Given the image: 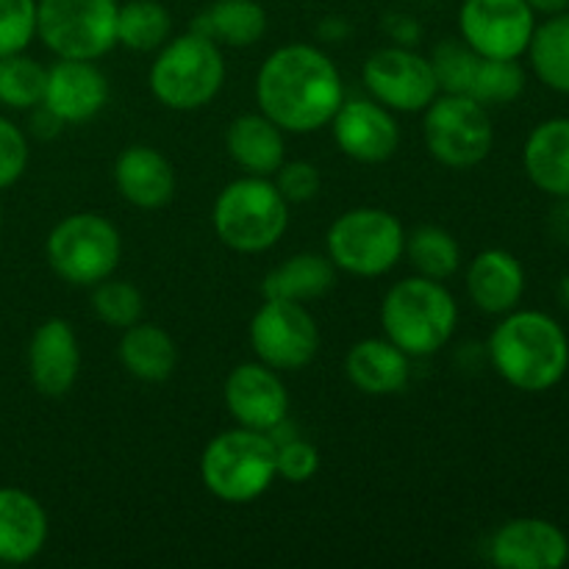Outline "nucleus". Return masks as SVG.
<instances>
[{
	"label": "nucleus",
	"mask_w": 569,
	"mask_h": 569,
	"mask_svg": "<svg viewBox=\"0 0 569 569\" xmlns=\"http://www.w3.org/2000/svg\"><path fill=\"white\" fill-rule=\"evenodd\" d=\"M276 470L278 478H283L287 483H306L320 472V453L311 442L298 437L289 439H276Z\"/></svg>",
	"instance_id": "36"
},
{
	"label": "nucleus",
	"mask_w": 569,
	"mask_h": 569,
	"mask_svg": "<svg viewBox=\"0 0 569 569\" xmlns=\"http://www.w3.org/2000/svg\"><path fill=\"white\" fill-rule=\"evenodd\" d=\"M228 415L233 422L253 431L272 433L287 426L289 417V389L281 372L256 361L237 365L222 387Z\"/></svg>",
	"instance_id": "14"
},
{
	"label": "nucleus",
	"mask_w": 569,
	"mask_h": 569,
	"mask_svg": "<svg viewBox=\"0 0 569 569\" xmlns=\"http://www.w3.org/2000/svg\"><path fill=\"white\" fill-rule=\"evenodd\" d=\"M559 300H561V306L569 311V272L567 276H561V281H559Z\"/></svg>",
	"instance_id": "41"
},
{
	"label": "nucleus",
	"mask_w": 569,
	"mask_h": 569,
	"mask_svg": "<svg viewBox=\"0 0 569 569\" xmlns=\"http://www.w3.org/2000/svg\"><path fill=\"white\" fill-rule=\"evenodd\" d=\"M92 311L103 326L126 331L128 326L142 320L144 298L131 281L106 278L92 287Z\"/></svg>",
	"instance_id": "33"
},
{
	"label": "nucleus",
	"mask_w": 569,
	"mask_h": 569,
	"mask_svg": "<svg viewBox=\"0 0 569 569\" xmlns=\"http://www.w3.org/2000/svg\"><path fill=\"white\" fill-rule=\"evenodd\" d=\"M489 561L500 569H561L569 561V539L542 517H515L489 539Z\"/></svg>",
	"instance_id": "16"
},
{
	"label": "nucleus",
	"mask_w": 569,
	"mask_h": 569,
	"mask_svg": "<svg viewBox=\"0 0 569 569\" xmlns=\"http://www.w3.org/2000/svg\"><path fill=\"white\" fill-rule=\"evenodd\" d=\"M272 183H276L287 203H309L320 192L322 176L311 161H283L276 176H272Z\"/></svg>",
	"instance_id": "38"
},
{
	"label": "nucleus",
	"mask_w": 569,
	"mask_h": 569,
	"mask_svg": "<svg viewBox=\"0 0 569 569\" xmlns=\"http://www.w3.org/2000/svg\"><path fill=\"white\" fill-rule=\"evenodd\" d=\"M276 439L253 428L217 433L200 456V481L222 503H253L276 483Z\"/></svg>",
	"instance_id": "5"
},
{
	"label": "nucleus",
	"mask_w": 569,
	"mask_h": 569,
	"mask_svg": "<svg viewBox=\"0 0 569 569\" xmlns=\"http://www.w3.org/2000/svg\"><path fill=\"white\" fill-rule=\"evenodd\" d=\"M533 9V14H561V11H569V0H526Z\"/></svg>",
	"instance_id": "40"
},
{
	"label": "nucleus",
	"mask_w": 569,
	"mask_h": 569,
	"mask_svg": "<svg viewBox=\"0 0 569 569\" xmlns=\"http://www.w3.org/2000/svg\"><path fill=\"white\" fill-rule=\"evenodd\" d=\"M403 256L415 267L417 276L448 281L461 267V244L450 231L439 226H420L406 233Z\"/></svg>",
	"instance_id": "30"
},
{
	"label": "nucleus",
	"mask_w": 569,
	"mask_h": 569,
	"mask_svg": "<svg viewBox=\"0 0 569 569\" xmlns=\"http://www.w3.org/2000/svg\"><path fill=\"white\" fill-rule=\"evenodd\" d=\"M211 226L226 248L244 256L264 253L287 233L289 203L272 178L242 176L217 194Z\"/></svg>",
	"instance_id": "6"
},
{
	"label": "nucleus",
	"mask_w": 569,
	"mask_h": 569,
	"mask_svg": "<svg viewBox=\"0 0 569 569\" xmlns=\"http://www.w3.org/2000/svg\"><path fill=\"white\" fill-rule=\"evenodd\" d=\"M465 283L478 311L503 317L515 311L526 295V267L509 250L489 248L470 261Z\"/></svg>",
	"instance_id": "19"
},
{
	"label": "nucleus",
	"mask_w": 569,
	"mask_h": 569,
	"mask_svg": "<svg viewBox=\"0 0 569 569\" xmlns=\"http://www.w3.org/2000/svg\"><path fill=\"white\" fill-rule=\"evenodd\" d=\"M31 111H33V117H31V131L37 133L39 139L56 137V133H59L61 128H64V122H61L59 117L53 114V111L44 109L42 103H39L37 109H31Z\"/></svg>",
	"instance_id": "39"
},
{
	"label": "nucleus",
	"mask_w": 569,
	"mask_h": 569,
	"mask_svg": "<svg viewBox=\"0 0 569 569\" xmlns=\"http://www.w3.org/2000/svg\"><path fill=\"white\" fill-rule=\"evenodd\" d=\"M539 81L559 94H569V11L537 22L526 50Z\"/></svg>",
	"instance_id": "28"
},
{
	"label": "nucleus",
	"mask_w": 569,
	"mask_h": 569,
	"mask_svg": "<svg viewBox=\"0 0 569 569\" xmlns=\"http://www.w3.org/2000/svg\"><path fill=\"white\" fill-rule=\"evenodd\" d=\"M48 67L22 50L0 59V106L14 111H31L42 103Z\"/></svg>",
	"instance_id": "31"
},
{
	"label": "nucleus",
	"mask_w": 569,
	"mask_h": 569,
	"mask_svg": "<svg viewBox=\"0 0 569 569\" xmlns=\"http://www.w3.org/2000/svg\"><path fill=\"white\" fill-rule=\"evenodd\" d=\"M526 92V70L520 59H478L470 83V98L481 106H509Z\"/></svg>",
	"instance_id": "32"
},
{
	"label": "nucleus",
	"mask_w": 569,
	"mask_h": 569,
	"mask_svg": "<svg viewBox=\"0 0 569 569\" xmlns=\"http://www.w3.org/2000/svg\"><path fill=\"white\" fill-rule=\"evenodd\" d=\"M422 139L448 170H472L492 153L495 128L487 106L470 94L439 92L422 111Z\"/></svg>",
	"instance_id": "9"
},
{
	"label": "nucleus",
	"mask_w": 569,
	"mask_h": 569,
	"mask_svg": "<svg viewBox=\"0 0 569 569\" xmlns=\"http://www.w3.org/2000/svg\"><path fill=\"white\" fill-rule=\"evenodd\" d=\"M81 372V345L61 317L39 322L28 342V378L42 398H64Z\"/></svg>",
	"instance_id": "17"
},
{
	"label": "nucleus",
	"mask_w": 569,
	"mask_h": 569,
	"mask_svg": "<svg viewBox=\"0 0 569 569\" xmlns=\"http://www.w3.org/2000/svg\"><path fill=\"white\" fill-rule=\"evenodd\" d=\"M148 83L164 109H206L226 87V56L214 39L200 31L178 33L156 50Z\"/></svg>",
	"instance_id": "4"
},
{
	"label": "nucleus",
	"mask_w": 569,
	"mask_h": 569,
	"mask_svg": "<svg viewBox=\"0 0 569 569\" xmlns=\"http://www.w3.org/2000/svg\"><path fill=\"white\" fill-rule=\"evenodd\" d=\"M345 376L359 392L389 398L409 387L411 356L387 337L359 339L345 356Z\"/></svg>",
	"instance_id": "22"
},
{
	"label": "nucleus",
	"mask_w": 569,
	"mask_h": 569,
	"mask_svg": "<svg viewBox=\"0 0 569 569\" xmlns=\"http://www.w3.org/2000/svg\"><path fill=\"white\" fill-rule=\"evenodd\" d=\"M428 59H431L433 72H437L439 92H470L472 76H476L478 59H481L476 50L467 48L465 42H456V39H445V42H439L433 48V53Z\"/></svg>",
	"instance_id": "34"
},
{
	"label": "nucleus",
	"mask_w": 569,
	"mask_h": 569,
	"mask_svg": "<svg viewBox=\"0 0 569 569\" xmlns=\"http://www.w3.org/2000/svg\"><path fill=\"white\" fill-rule=\"evenodd\" d=\"M106 103H109V78L94 61L59 59L48 67L42 106L53 111L64 126L94 120Z\"/></svg>",
	"instance_id": "18"
},
{
	"label": "nucleus",
	"mask_w": 569,
	"mask_h": 569,
	"mask_svg": "<svg viewBox=\"0 0 569 569\" xmlns=\"http://www.w3.org/2000/svg\"><path fill=\"white\" fill-rule=\"evenodd\" d=\"M28 137L14 120L0 114V189H9L28 170Z\"/></svg>",
	"instance_id": "37"
},
{
	"label": "nucleus",
	"mask_w": 569,
	"mask_h": 569,
	"mask_svg": "<svg viewBox=\"0 0 569 569\" xmlns=\"http://www.w3.org/2000/svg\"><path fill=\"white\" fill-rule=\"evenodd\" d=\"M117 359L122 370L144 383H161L176 372V339L156 322H133L122 331L117 345Z\"/></svg>",
	"instance_id": "25"
},
{
	"label": "nucleus",
	"mask_w": 569,
	"mask_h": 569,
	"mask_svg": "<svg viewBox=\"0 0 569 569\" xmlns=\"http://www.w3.org/2000/svg\"><path fill=\"white\" fill-rule=\"evenodd\" d=\"M361 81L372 100L395 114H420L439 94V81L428 56L409 44H389L367 56Z\"/></svg>",
	"instance_id": "12"
},
{
	"label": "nucleus",
	"mask_w": 569,
	"mask_h": 569,
	"mask_svg": "<svg viewBox=\"0 0 569 569\" xmlns=\"http://www.w3.org/2000/svg\"><path fill=\"white\" fill-rule=\"evenodd\" d=\"M114 187L126 203L153 211L176 198V170L150 144H131L114 161Z\"/></svg>",
	"instance_id": "21"
},
{
	"label": "nucleus",
	"mask_w": 569,
	"mask_h": 569,
	"mask_svg": "<svg viewBox=\"0 0 569 569\" xmlns=\"http://www.w3.org/2000/svg\"><path fill=\"white\" fill-rule=\"evenodd\" d=\"M226 150L244 176L272 178L287 161V131L261 111L239 114L226 131Z\"/></svg>",
	"instance_id": "24"
},
{
	"label": "nucleus",
	"mask_w": 569,
	"mask_h": 569,
	"mask_svg": "<svg viewBox=\"0 0 569 569\" xmlns=\"http://www.w3.org/2000/svg\"><path fill=\"white\" fill-rule=\"evenodd\" d=\"M117 0H37V37L56 59L98 61L117 44Z\"/></svg>",
	"instance_id": "10"
},
{
	"label": "nucleus",
	"mask_w": 569,
	"mask_h": 569,
	"mask_svg": "<svg viewBox=\"0 0 569 569\" xmlns=\"http://www.w3.org/2000/svg\"><path fill=\"white\" fill-rule=\"evenodd\" d=\"M0 226H3V209H0Z\"/></svg>",
	"instance_id": "42"
},
{
	"label": "nucleus",
	"mask_w": 569,
	"mask_h": 569,
	"mask_svg": "<svg viewBox=\"0 0 569 569\" xmlns=\"http://www.w3.org/2000/svg\"><path fill=\"white\" fill-rule=\"evenodd\" d=\"M44 256L50 270L64 283L94 287L114 276L122 256V237L103 214L78 211L56 222L44 242Z\"/></svg>",
	"instance_id": "8"
},
{
	"label": "nucleus",
	"mask_w": 569,
	"mask_h": 569,
	"mask_svg": "<svg viewBox=\"0 0 569 569\" xmlns=\"http://www.w3.org/2000/svg\"><path fill=\"white\" fill-rule=\"evenodd\" d=\"M406 248V228L392 211L359 206L331 222L326 256L337 270L356 278H378L400 264Z\"/></svg>",
	"instance_id": "7"
},
{
	"label": "nucleus",
	"mask_w": 569,
	"mask_h": 569,
	"mask_svg": "<svg viewBox=\"0 0 569 569\" xmlns=\"http://www.w3.org/2000/svg\"><path fill=\"white\" fill-rule=\"evenodd\" d=\"M172 37V14L159 0H128L117 11V44L133 53H153Z\"/></svg>",
	"instance_id": "29"
},
{
	"label": "nucleus",
	"mask_w": 569,
	"mask_h": 569,
	"mask_svg": "<svg viewBox=\"0 0 569 569\" xmlns=\"http://www.w3.org/2000/svg\"><path fill=\"white\" fill-rule=\"evenodd\" d=\"M345 83L326 50L306 42L276 48L256 76V103L287 133H317L331 126Z\"/></svg>",
	"instance_id": "1"
},
{
	"label": "nucleus",
	"mask_w": 569,
	"mask_h": 569,
	"mask_svg": "<svg viewBox=\"0 0 569 569\" xmlns=\"http://www.w3.org/2000/svg\"><path fill=\"white\" fill-rule=\"evenodd\" d=\"M537 28L526 0H465L459 9L461 42L483 59H520Z\"/></svg>",
	"instance_id": "13"
},
{
	"label": "nucleus",
	"mask_w": 569,
	"mask_h": 569,
	"mask_svg": "<svg viewBox=\"0 0 569 569\" xmlns=\"http://www.w3.org/2000/svg\"><path fill=\"white\" fill-rule=\"evenodd\" d=\"M337 281V267L322 253H295L267 272L261 295L270 300H295L309 303L322 298Z\"/></svg>",
	"instance_id": "26"
},
{
	"label": "nucleus",
	"mask_w": 569,
	"mask_h": 569,
	"mask_svg": "<svg viewBox=\"0 0 569 569\" xmlns=\"http://www.w3.org/2000/svg\"><path fill=\"white\" fill-rule=\"evenodd\" d=\"M37 39V0H0V59Z\"/></svg>",
	"instance_id": "35"
},
{
	"label": "nucleus",
	"mask_w": 569,
	"mask_h": 569,
	"mask_svg": "<svg viewBox=\"0 0 569 569\" xmlns=\"http://www.w3.org/2000/svg\"><path fill=\"white\" fill-rule=\"evenodd\" d=\"M50 520L31 492L0 487V565H28L48 545Z\"/></svg>",
	"instance_id": "20"
},
{
	"label": "nucleus",
	"mask_w": 569,
	"mask_h": 569,
	"mask_svg": "<svg viewBox=\"0 0 569 569\" xmlns=\"http://www.w3.org/2000/svg\"><path fill=\"white\" fill-rule=\"evenodd\" d=\"M522 167L539 192L569 200V117H550L528 133Z\"/></svg>",
	"instance_id": "23"
},
{
	"label": "nucleus",
	"mask_w": 569,
	"mask_h": 569,
	"mask_svg": "<svg viewBox=\"0 0 569 569\" xmlns=\"http://www.w3.org/2000/svg\"><path fill=\"white\" fill-rule=\"evenodd\" d=\"M495 372L520 392H548L569 370V339L559 320L537 309L503 315L487 342Z\"/></svg>",
	"instance_id": "2"
},
{
	"label": "nucleus",
	"mask_w": 569,
	"mask_h": 569,
	"mask_svg": "<svg viewBox=\"0 0 569 569\" xmlns=\"http://www.w3.org/2000/svg\"><path fill=\"white\" fill-rule=\"evenodd\" d=\"M192 31L228 48H253L267 33V11L256 0H214L194 20Z\"/></svg>",
	"instance_id": "27"
},
{
	"label": "nucleus",
	"mask_w": 569,
	"mask_h": 569,
	"mask_svg": "<svg viewBox=\"0 0 569 569\" xmlns=\"http://www.w3.org/2000/svg\"><path fill=\"white\" fill-rule=\"evenodd\" d=\"M459 303L445 281L411 276L400 278L381 300L383 337L392 339L411 359H428L453 339Z\"/></svg>",
	"instance_id": "3"
},
{
	"label": "nucleus",
	"mask_w": 569,
	"mask_h": 569,
	"mask_svg": "<svg viewBox=\"0 0 569 569\" xmlns=\"http://www.w3.org/2000/svg\"><path fill=\"white\" fill-rule=\"evenodd\" d=\"M337 148L359 164H383L400 148V126L395 111L372 98H345L331 120Z\"/></svg>",
	"instance_id": "15"
},
{
	"label": "nucleus",
	"mask_w": 569,
	"mask_h": 569,
	"mask_svg": "<svg viewBox=\"0 0 569 569\" xmlns=\"http://www.w3.org/2000/svg\"><path fill=\"white\" fill-rule=\"evenodd\" d=\"M250 348L261 365L278 372H298L315 361L320 350V328L306 303L270 300L256 309L248 328Z\"/></svg>",
	"instance_id": "11"
}]
</instances>
